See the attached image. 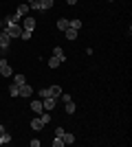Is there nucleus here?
I'll return each mask as SVG.
<instances>
[{"mask_svg": "<svg viewBox=\"0 0 132 147\" xmlns=\"http://www.w3.org/2000/svg\"><path fill=\"white\" fill-rule=\"evenodd\" d=\"M5 33L11 37V40H13V37H20V33H22V26H20V24H7V26H5Z\"/></svg>", "mask_w": 132, "mask_h": 147, "instance_id": "f257e3e1", "label": "nucleus"}, {"mask_svg": "<svg viewBox=\"0 0 132 147\" xmlns=\"http://www.w3.org/2000/svg\"><path fill=\"white\" fill-rule=\"evenodd\" d=\"M11 75H13L11 66L7 64V59H5V57H0V77H11Z\"/></svg>", "mask_w": 132, "mask_h": 147, "instance_id": "f03ea898", "label": "nucleus"}, {"mask_svg": "<svg viewBox=\"0 0 132 147\" xmlns=\"http://www.w3.org/2000/svg\"><path fill=\"white\" fill-rule=\"evenodd\" d=\"M55 103H57V99H55V97H46V99H42V105H44V110H46V112L53 110V108H55Z\"/></svg>", "mask_w": 132, "mask_h": 147, "instance_id": "7ed1b4c3", "label": "nucleus"}, {"mask_svg": "<svg viewBox=\"0 0 132 147\" xmlns=\"http://www.w3.org/2000/svg\"><path fill=\"white\" fill-rule=\"evenodd\" d=\"M29 108H31V110H33V112H35V114H38V117H40V114H42V112H44L42 99H35V101H31V105H29Z\"/></svg>", "mask_w": 132, "mask_h": 147, "instance_id": "20e7f679", "label": "nucleus"}, {"mask_svg": "<svg viewBox=\"0 0 132 147\" xmlns=\"http://www.w3.org/2000/svg\"><path fill=\"white\" fill-rule=\"evenodd\" d=\"M9 44H11V37L7 35L5 31H0V49L7 51V49H9Z\"/></svg>", "mask_w": 132, "mask_h": 147, "instance_id": "39448f33", "label": "nucleus"}, {"mask_svg": "<svg viewBox=\"0 0 132 147\" xmlns=\"http://www.w3.org/2000/svg\"><path fill=\"white\" fill-rule=\"evenodd\" d=\"M31 94H33V88L29 86V84H22V86H20V97H22V99L31 97Z\"/></svg>", "mask_w": 132, "mask_h": 147, "instance_id": "423d86ee", "label": "nucleus"}, {"mask_svg": "<svg viewBox=\"0 0 132 147\" xmlns=\"http://www.w3.org/2000/svg\"><path fill=\"white\" fill-rule=\"evenodd\" d=\"M22 29L33 31V29H35V20H33V18H22Z\"/></svg>", "mask_w": 132, "mask_h": 147, "instance_id": "0eeeda50", "label": "nucleus"}, {"mask_svg": "<svg viewBox=\"0 0 132 147\" xmlns=\"http://www.w3.org/2000/svg\"><path fill=\"white\" fill-rule=\"evenodd\" d=\"M20 20H22V18H20L18 13H11V16H7V20H5V26H7V24H20Z\"/></svg>", "mask_w": 132, "mask_h": 147, "instance_id": "6e6552de", "label": "nucleus"}, {"mask_svg": "<svg viewBox=\"0 0 132 147\" xmlns=\"http://www.w3.org/2000/svg\"><path fill=\"white\" fill-rule=\"evenodd\" d=\"M62 141H64V145H73V143H75V134L64 132V134H62Z\"/></svg>", "mask_w": 132, "mask_h": 147, "instance_id": "1a4fd4ad", "label": "nucleus"}, {"mask_svg": "<svg viewBox=\"0 0 132 147\" xmlns=\"http://www.w3.org/2000/svg\"><path fill=\"white\" fill-rule=\"evenodd\" d=\"M53 55H55L57 59L62 61V64H64V61H66V53H64V51L60 49V46H55V49H53Z\"/></svg>", "mask_w": 132, "mask_h": 147, "instance_id": "9d476101", "label": "nucleus"}, {"mask_svg": "<svg viewBox=\"0 0 132 147\" xmlns=\"http://www.w3.org/2000/svg\"><path fill=\"white\" fill-rule=\"evenodd\" d=\"M49 94H51V97H60V94H62V88H60V86H49Z\"/></svg>", "mask_w": 132, "mask_h": 147, "instance_id": "9b49d317", "label": "nucleus"}, {"mask_svg": "<svg viewBox=\"0 0 132 147\" xmlns=\"http://www.w3.org/2000/svg\"><path fill=\"white\" fill-rule=\"evenodd\" d=\"M55 5V0H40V9L42 11H46V9H51V7Z\"/></svg>", "mask_w": 132, "mask_h": 147, "instance_id": "f8f14e48", "label": "nucleus"}, {"mask_svg": "<svg viewBox=\"0 0 132 147\" xmlns=\"http://www.w3.org/2000/svg\"><path fill=\"white\" fill-rule=\"evenodd\" d=\"M68 26H70V29H75V31H79V29H82V20H77V18L68 20Z\"/></svg>", "mask_w": 132, "mask_h": 147, "instance_id": "ddd939ff", "label": "nucleus"}, {"mask_svg": "<svg viewBox=\"0 0 132 147\" xmlns=\"http://www.w3.org/2000/svg\"><path fill=\"white\" fill-rule=\"evenodd\" d=\"M16 13H18L20 18H24L26 13H29V5H20V7H18V9H16Z\"/></svg>", "mask_w": 132, "mask_h": 147, "instance_id": "4468645a", "label": "nucleus"}, {"mask_svg": "<svg viewBox=\"0 0 132 147\" xmlns=\"http://www.w3.org/2000/svg\"><path fill=\"white\" fill-rule=\"evenodd\" d=\"M64 37H66V40H75V37H77V31H75V29H70V26H68V29L64 31Z\"/></svg>", "mask_w": 132, "mask_h": 147, "instance_id": "2eb2a0df", "label": "nucleus"}, {"mask_svg": "<svg viewBox=\"0 0 132 147\" xmlns=\"http://www.w3.org/2000/svg\"><path fill=\"white\" fill-rule=\"evenodd\" d=\"M9 94H11V97H20V86L18 84H11V86H9Z\"/></svg>", "mask_w": 132, "mask_h": 147, "instance_id": "dca6fc26", "label": "nucleus"}, {"mask_svg": "<svg viewBox=\"0 0 132 147\" xmlns=\"http://www.w3.org/2000/svg\"><path fill=\"white\" fill-rule=\"evenodd\" d=\"M13 84H18V86H22V84H26V79H24V75H22V73H18V75H13Z\"/></svg>", "mask_w": 132, "mask_h": 147, "instance_id": "f3484780", "label": "nucleus"}, {"mask_svg": "<svg viewBox=\"0 0 132 147\" xmlns=\"http://www.w3.org/2000/svg\"><path fill=\"white\" fill-rule=\"evenodd\" d=\"M31 127H33V129H42V127H44L42 119H40V117H38V119H33V121H31Z\"/></svg>", "mask_w": 132, "mask_h": 147, "instance_id": "a211bd4d", "label": "nucleus"}, {"mask_svg": "<svg viewBox=\"0 0 132 147\" xmlns=\"http://www.w3.org/2000/svg\"><path fill=\"white\" fill-rule=\"evenodd\" d=\"M57 29H60V31H66V29H68V20L60 18V20H57Z\"/></svg>", "mask_w": 132, "mask_h": 147, "instance_id": "6ab92c4d", "label": "nucleus"}, {"mask_svg": "<svg viewBox=\"0 0 132 147\" xmlns=\"http://www.w3.org/2000/svg\"><path fill=\"white\" fill-rule=\"evenodd\" d=\"M60 64H62V61L57 59L55 55H53V57H51V59H49V68H57V66H60Z\"/></svg>", "mask_w": 132, "mask_h": 147, "instance_id": "aec40b11", "label": "nucleus"}, {"mask_svg": "<svg viewBox=\"0 0 132 147\" xmlns=\"http://www.w3.org/2000/svg\"><path fill=\"white\" fill-rule=\"evenodd\" d=\"M64 110H66V114H75V103H73V101H68Z\"/></svg>", "mask_w": 132, "mask_h": 147, "instance_id": "412c9836", "label": "nucleus"}, {"mask_svg": "<svg viewBox=\"0 0 132 147\" xmlns=\"http://www.w3.org/2000/svg\"><path fill=\"white\" fill-rule=\"evenodd\" d=\"M31 35H33V31H26V29H22V33H20L22 40H31Z\"/></svg>", "mask_w": 132, "mask_h": 147, "instance_id": "4be33fe9", "label": "nucleus"}, {"mask_svg": "<svg viewBox=\"0 0 132 147\" xmlns=\"http://www.w3.org/2000/svg\"><path fill=\"white\" fill-rule=\"evenodd\" d=\"M51 145H53V147H62V145H64V141H62V136H55V141L51 143Z\"/></svg>", "mask_w": 132, "mask_h": 147, "instance_id": "5701e85b", "label": "nucleus"}, {"mask_svg": "<svg viewBox=\"0 0 132 147\" xmlns=\"http://www.w3.org/2000/svg\"><path fill=\"white\" fill-rule=\"evenodd\" d=\"M46 97H51V94H49V88H40V99H46Z\"/></svg>", "mask_w": 132, "mask_h": 147, "instance_id": "b1692460", "label": "nucleus"}, {"mask_svg": "<svg viewBox=\"0 0 132 147\" xmlns=\"http://www.w3.org/2000/svg\"><path fill=\"white\" fill-rule=\"evenodd\" d=\"M60 99H62L64 103H68V101H73V99H70V94H66V92H62V94H60Z\"/></svg>", "mask_w": 132, "mask_h": 147, "instance_id": "393cba45", "label": "nucleus"}, {"mask_svg": "<svg viewBox=\"0 0 132 147\" xmlns=\"http://www.w3.org/2000/svg\"><path fill=\"white\" fill-rule=\"evenodd\" d=\"M29 9H35V11H42V9H40V0H35V2H31V5H29Z\"/></svg>", "mask_w": 132, "mask_h": 147, "instance_id": "a878e982", "label": "nucleus"}, {"mask_svg": "<svg viewBox=\"0 0 132 147\" xmlns=\"http://www.w3.org/2000/svg\"><path fill=\"white\" fill-rule=\"evenodd\" d=\"M64 132H66V129H64V127H62V125H57V127H55V136H62V134H64Z\"/></svg>", "mask_w": 132, "mask_h": 147, "instance_id": "bb28decb", "label": "nucleus"}, {"mask_svg": "<svg viewBox=\"0 0 132 147\" xmlns=\"http://www.w3.org/2000/svg\"><path fill=\"white\" fill-rule=\"evenodd\" d=\"M66 2H68V5H77V0H66Z\"/></svg>", "mask_w": 132, "mask_h": 147, "instance_id": "cd10ccee", "label": "nucleus"}, {"mask_svg": "<svg viewBox=\"0 0 132 147\" xmlns=\"http://www.w3.org/2000/svg\"><path fill=\"white\" fill-rule=\"evenodd\" d=\"M0 145H5V141H2V134H0Z\"/></svg>", "mask_w": 132, "mask_h": 147, "instance_id": "c85d7f7f", "label": "nucleus"}, {"mask_svg": "<svg viewBox=\"0 0 132 147\" xmlns=\"http://www.w3.org/2000/svg\"><path fill=\"white\" fill-rule=\"evenodd\" d=\"M31 2H35V0H29V5H31Z\"/></svg>", "mask_w": 132, "mask_h": 147, "instance_id": "c756f323", "label": "nucleus"}, {"mask_svg": "<svg viewBox=\"0 0 132 147\" xmlns=\"http://www.w3.org/2000/svg\"><path fill=\"white\" fill-rule=\"evenodd\" d=\"M108 2H112V0H108Z\"/></svg>", "mask_w": 132, "mask_h": 147, "instance_id": "7c9ffc66", "label": "nucleus"}]
</instances>
